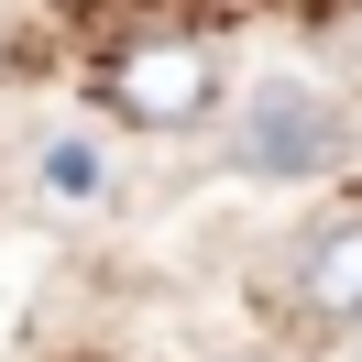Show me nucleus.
<instances>
[{
    "mask_svg": "<svg viewBox=\"0 0 362 362\" xmlns=\"http://www.w3.org/2000/svg\"><path fill=\"white\" fill-rule=\"evenodd\" d=\"M340 154V110L308 88H264L242 110V132H230V165L242 176H318V165Z\"/></svg>",
    "mask_w": 362,
    "mask_h": 362,
    "instance_id": "f03ea898",
    "label": "nucleus"
},
{
    "mask_svg": "<svg viewBox=\"0 0 362 362\" xmlns=\"http://www.w3.org/2000/svg\"><path fill=\"white\" fill-rule=\"evenodd\" d=\"M45 198H99V143H45Z\"/></svg>",
    "mask_w": 362,
    "mask_h": 362,
    "instance_id": "20e7f679",
    "label": "nucleus"
},
{
    "mask_svg": "<svg viewBox=\"0 0 362 362\" xmlns=\"http://www.w3.org/2000/svg\"><path fill=\"white\" fill-rule=\"evenodd\" d=\"M99 110H121L132 132H209L220 121V55L198 33H143V45L110 55Z\"/></svg>",
    "mask_w": 362,
    "mask_h": 362,
    "instance_id": "f257e3e1",
    "label": "nucleus"
},
{
    "mask_svg": "<svg viewBox=\"0 0 362 362\" xmlns=\"http://www.w3.org/2000/svg\"><path fill=\"white\" fill-rule=\"evenodd\" d=\"M296 308L318 329H362V209H340L296 242Z\"/></svg>",
    "mask_w": 362,
    "mask_h": 362,
    "instance_id": "7ed1b4c3",
    "label": "nucleus"
}]
</instances>
